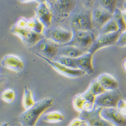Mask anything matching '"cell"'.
<instances>
[{"label": "cell", "mask_w": 126, "mask_h": 126, "mask_svg": "<svg viewBox=\"0 0 126 126\" xmlns=\"http://www.w3.org/2000/svg\"><path fill=\"white\" fill-rule=\"evenodd\" d=\"M124 8L125 10H126V1L124 3Z\"/></svg>", "instance_id": "obj_39"}, {"label": "cell", "mask_w": 126, "mask_h": 126, "mask_svg": "<svg viewBox=\"0 0 126 126\" xmlns=\"http://www.w3.org/2000/svg\"><path fill=\"white\" fill-rule=\"evenodd\" d=\"M122 94L119 89L107 90L97 95L94 107L97 108H117Z\"/></svg>", "instance_id": "obj_6"}, {"label": "cell", "mask_w": 126, "mask_h": 126, "mask_svg": "<svg viewBox=\"0 0 126 126\" xmlns=\"http://www.w3.org/2000/svg\"><path fill=\"white\" fill-rule=\"evenodd\" d=\"M88 89L96 96L105 91L96 79L92 80Z\"/></svg>", "instance_id": "obj_27"}, {"label": "cell", "mask_w": 126, "mask_h": 126, "mask_svg": "<svg viewBox=\"0 0 126 126\" xmlns=\"http://www.w3.org/2000/svg\"><path fill=\"white\" fill-rule=\"evenodd\" d=\"M18 1L20 2L23 3L30 2L31 1H36V2H38V3H41L47 2V0H18Z\"/></svg>", "instance_id": "obj_35"}, {"label": "cell", "mask_w": 126, "mask_h": 126, "mask_svg": "<svg viewBox=\"0 0 126 126\" xmlns=\"http://www.w3.org/2000/svg\"><path fill=\"white\" fill-rule=\"evenodd\" d=\"M69 126H87L86 122L80 118L73 120Z\"/></svg>", "instance_id": "obj_32"}, {"label": "cell", "mask_w": 126, "mask_h": 126, "mask_svg": "<svg viewBox=\"0 0 126 126\" xmlns=\"http://www.w3.org/2000/svg\"><path fill=\"white\" fill-rule=\"evenodd\" d=\"M35 103L33 100L31 91L26 86L24 88V92L22 100V105L25 110L32 107Z\"/></svg>", "instance_id": "obj_24"}, {"label": "cell", "mask_w": 126, "mask_h": 126, "mask_svg": "<svg viewBox=\"0 0 126 126\" xmlns=\"http://www.w3.org/2000/svg\"><path fill=\"white\" fill-rule=\"evenodd\" d=\"M121 33L119 31H117L114 32L99 34L88 51L94 55L96 51L101 48L115 45Z\"/></svg>", "instance_id": "obj_7"}, {"label": "cell", "mask_w": 126, "mask_h": 126, "mask_svg": "<svg viewBox=\"0 0 126 126\" xmlns=\"http://www.w3.org/2000/svg\"><path fill=\"white\" fill-rule=\"evenodd\" d=\"M81 1L84 7L90 10L94 7L96 0H81Z\"/></svg>", "instance_id": "obj_33"}, {"label": "cell", "mask_w": 126, "mask_h": 126, "mask_svg": "<svg viewBox=\"0 0 126 126\" xmlns=\"http://www.w3.org/2000/svg\"><path fill=\"white\" fill-rule=\"evenodd\" d=\"M90 10H85L73 15L71 19L72 30H91L93 29Z\"/></svg>", "instance_id": "obj_5"}, {"label": "cell", "mask_w": 126, "mask_h": 126, "mask_svg": "<svg viewBox=\"0 0 126 126\" xmlns=\"http://www.w3.org/2000/svg\"><path fill=\"white\" fill-rule=\"evenodd\" d=\"M122 15H123V18L124 19L125 21V22L126 23V10H125L124 11H122Z\"/></svg>", "instance_id": "obj_37"}, {"label": "cell", "mask_w": 126, "mask_h": 126, "mask_svg": "<svg viewBox=\"0 0 126 126\" xmlns=\"http://www.w3.org/2000/svg\"><path fill=\"white\" fill-rule=\"evenodd\" d=\"M102 108H94L90 111L82 110L80 111L79 117L80 119L85 121L87 126H112L111 124L105 120L100 115Z\"/></svg>", "instance_id": "obj_9"}, {"label": "cell", "mask_w": 126, "mask_h": 126, "mask_svg": "<svg viewBox=\"0 0 126 126\" xmlns=\"http://www.w3.org/2000/svg\"><path fill=\"white\" fill-rule=\"evenodd\" d=\"M72 36V31H69L61 28H55L50 30L47 34L46 38L52 40L58 45H64L69 43Z\"/></svg>", "instance_id": "obj_12"}, {"label": "cell", "mask_w": 126, "mask_h": 126, "mask_svg": "<svg viewBox=\"0 0 126 126\" xmlns=\"http://www.w3.org/2000/svg\"><path fill=\"white\" fill-rule=\"evenodd\" d=\"M113 19L116 22L119 31L121 33L123 32L126 30V23L122 15V11L119 8H116L114 12L112 14Z\"/></svg>", "instance_id": "obj_21"}, {"label": "cell", "mask_w": 126, "mask_h": 126, "mask_svg": "<svg viewBox=\"0 0 126 126\" xmlns=\"http://www.w3.org/2000/svg\"><path fill=\"white\" fill-rule=\"evenodd\" d=\"M85 99L83 96L82 94H79L76 95L73 99V106L74 108L78 111H81L83 110V106Z\"/></svg>", "instance_id": "obj_28"}, {"label": "cell", "mask_w": 126, "mask_h": 126, "mask_svg": "<svg viewBox=\"0 0 126 126\" xmlns=\"http://www.w3.org/2000/svg\"><path fill=\"white\" fill-rule=\"evenodd\" d=\"M52 60L56 61L60 63V64L69 68L76 69H78L76 58H73L66 56L57 55Z\"/></svg>", "instance_id": "obj_20"}, {"label": "cell", "mask_w": 126, "mask_h": 126, "mask_svg": "<svg viewBox=\"0 0 126 126\" xmlns=\"http://www.w3.org/2000/svg\"><path fill=\"white\" fill-rule=\"evenodd\" d=\"M98 31L99 34H101L116 32L119 31V29L116 22L112 18Z\"/></svg>", "instance_id": "obj_22"}, {"label": "cell", "mask_w": 126, "mask_h": 126, "mask_svg": "<svg viewBox=\"0 0 126 126\" xmlns=\"http://www.w3.org/2000/svg\"><path fill=\"white\" fill-rule=\"evenodd\" d=\"M93 28L98 30L112 17V14L100 7L94 9L91 13Z\"/></svg>", "instance_id": "obj_14"}, {"label": "cell", "mask_w": 126, "mask_h": 126, "mask_svg": "<svg viewBox=\"0 0 126 126\" xmlns=\"http://www.w3.org/2000/svg\"><path fill=\"white\" fill-rule=\"evenodd\" d=\"M100 115L112 126H126V119L120 113L117 108H102Z\"/></svg>", "instance_id": "obj_10"}, {"label": "cell", "mask_w": 126, "mask_h": 126, "mask_svg": "<svg viewBox=\"0 0 126 126\" xmlns=\"http://www.w3.org/2000/svg\"><path fill=\"white\" fill-rule=\"evenodd\" d=\"M15 24L20 27L28 28L40 34L43 33L45 27L36 17L29 19L21 17L16 21Z\"/></svg>", "instance_id": "obj_16"}, {"label": "cell", "mask_w": 126, "mask_h": 126, "mask_svg": "<svg viewBox=\"0 0 126 126\" xmlns=\"http://www.w3.org/2000/svg\"><path fill=\"white\" fill-rule=\"evenodd\" d=\"M53 102V99L47 98L36 102L21 114L18 118L19 122L23 126H35L41 114L52 106Z\"/></svg>", "instance_id": "obj_1"}, {"label": "cell", "mask_w": 126, "mask_h": 126, "mask_svg": "<svg viewBox=\"0 0 126 126\" xmlns=\"http://www.w3.org/2000/svg\"><path fill=\"white\" fill-rule=\"evenodd\" d=\"M86 51L71 45H59L58 55L77 58Z\"/></svg>", "instance_id": "obj_18"}, {"label": "cell", "mask_w": 126, "mask_h": 126, "mask_svg": "<svg viewBox=\"0 0 126 126\" xmlns=\"http://www.w3.org/2000/svg\"><path fill=\"white\" fill-rule=\"evenodd\" d=\"M125 102H126V101H125Z\"/></svg>", "instance_id": "obj_40"}, {"label": "cell", "mask_w": 126, "mask_h": 126, "mask_svg": "<svg viewBox=\"0 0 126 126\" xmlns=\"http://www.w3.org/2000/svg\"><path fill=\"white\" fill-rule=\"evenodd\" d=\"M95 107H94V103H92L90 101L85 100L83 104V110H85L86 111H90L93 110Z\"/></svg>", "instance_id": "obj_34"}, {"label": "cell", "mask_w": 126, "mask_h": 126, "mask_svg": "<svg viewBox=\"0 0 126 126\" xmlns=\"http://www.w3.org/2000/svg\"><path fill=\"white\" fill-rule=\"evenodd\" d=\"M47 2L39 3L35 8V17L46 28H49L51 25L52 13L50 8L47 5Z\"/></svg>", "instance_id": "obj_13"}, {"label": "cell", "mask_w": 126, "mask_h": 126, "mask_svg": "<svg viewBox=\"0 0 126 126\" xmlns=\"http://www.w3.org/2000/svg\"><path fill=\"white\" fill-rule=\"evenodd\" d=\"M36 56L47 62L48 64L59 74L71 78H75L82 77L86 74V73L80 69H72L63 65L60 63L48 59L40 54L37 53Z\"/></svg>", "instance_id": "obj_8"}, {"label": "cell", "mask_w": 126, "mask_h": 126, "mask_svg": "<svg viewBox=\"0 0 126 126\" xmlns=\"http://www.w3.org/2000/svg\"><path fill=\"white\" fill-rule=\"evenodd\" d=\"M96 79L105 91L118 88L119 83L118 81L109 74L103 73L100 75Z\"/></svg>", "instance_id": "obj_19"}, {"label": "cell", "mask_w": 126, "mask_h": 126, "mask_svg": "<svg viewBox=\"0 0 126 126\" xmlns=\"http://www.w3.org/2000/svg\"><path fill=\"white\" fill-rule=\"evenodd\" d=\"M117 109L123 116L126 119V103L121 99L117 106Z\"/></svg>", "instance_id": "obj_30"}, {"label": "cell", "mask_w": 126, "mask_h": 126, "mask_svg": "<svg viewBox=\"0 0 126 126\" xmlns=\"http://www.w3.org/2000/svg\"><path fill=\"white\" fill-rule=\"evenodd\" d=\"M56 1H57V0H47V2L50 4H51V3H54V2H56Z\"/></svg>", "instance_id": "obj_38"}, {"label": "cell", "mask_w": 126, "mask_h": 126, "mask_svg": "<svg viewBox=\"0 0 126 126\" xmlns=\"http://www.w3.org/2000/svg\"><path fill=\"white\" fill-rule=\"evenodd\" d=\"M1 98L6 103H12L15 98V92L11 89H6L1 93Z\"/></svg>", "instance_id": "obj_26"}, {"label": "cell", "mask_w": 126, "mask_h": 126, "mask_svg": "<svg viewBox=\"0 0 126 126\" xmlns=\"http://www.w3.org/2000/svg\"><path fill=\"white\" fill-rule=\"evenodd\" d=\"M82 94L86 100L90 101L93 103H94V102H95V98L96 96L94 95L93 93H92L88 89H87L85 93H84L83 94Z\"/></svg>", "instance_id": "obj_31"}, {"label": "cell", "mask_w": 126, "mask_h": 126, "mask_svg": "<svg viewBox=\"0 0 126 126\" xmlns=\"http://www.w3.org/2000/svg\"><path fill=\"white\" fill-rule=\"evenodd\" d=\"M35 46L40 52L39 54L48 59L52 60L58 55L59 45L47 38L41 39Z\"/></svg>", "instance_id": "obj_11"}, {"label": "cell", "mask_w": 126, "mask_h": 126, "mask_svg": "<svg viewBox=\"0 0 126 126\" xmlns=\"http://www.w3.org/2000/svg\"><path fill=\"white\" fill-rule=\"evenodd\" d=\"M11 32L18 36L24 45L28 47L35 46L44 37L43 34L38 33L28 28L14 24L10 30Z\"/></svg>", "instance_id": "obj_3"}, {"label": "cell", "mask_w": 126, "mask_h": 126, "mask_svg": "<svg viewBox=\"0 0 126 126\" xmlns=\"http://www.w3.org/2000/svg\"><path fill=\"white\" fill-rule=\"evenodd\" d=\"M76 2L77 0H57L50 4L52 15L59 21L65 20L75 8Z\"/></svg>", "instance_id": "obj_4"}, {"label": "cell", "mask_w": 126, "mask_h": 126, "mask_svg": "<svg viewBox=\"0 0 126 126\" xmlns=\"http://www.w3.org/2000/svg\"><path fill=\"white\" fill-rule=\"evenodd\" d=\"M93 54L87 51L84 54L76 58L78 69L84 71L87 74H92L94 73V68L92 64Z\"/></svg>", "instance_id": "obj_17"}, {"label": "cell", "mask_w": 126, "mask_h": 126, "mask_svg": "<svg viewBox=\"0 0 126 126\" xmlns=\"http://www.w3.org/2000/svg\"><path fill=\"white\" fill-rule=\"evenodd\" d=\"M117 46L121 47H126V30L121 33L117 41L115 44Z\"/></svg>", "instance_id": "obj_29"}, {"label": "cell", "mask_w": 126, "mask_h": 126, "mask_svg": "<svg viewBox=\"0 0 126 126\" xmlns=\"http://www.w3.org/2000/svg\"><path fill=\"white\" fill-rule=\"evenodd\" d=\"M64 116L61 113L58 111L50 112L43 117L45 122L49 123H57L62 122L64 120Z\"/></svg>", "instance_id": "obj_23"}, {"label": "cell", "mask_w": 126, "mask_h": 126, "mask_svg": "<svg viewBox=\"0 0 126 126\" xmlns=\"http://www.w3.org/2000/svg\"><path fill=\"white\" fill-rule=\"evenodd\" d=\"M118 1L119 0H98V2L100 7L112 14L117 8Z\"/></svg>", "instance_id": "obj_25"}, {"label": "cell", "mask_w": 126, "mask_h": 126, "mask_svg": "<svg viewBox=\"0 0 126 126\" xmlns=\"http://www.w3.org/2000/svg\"><path fill=\"white\" fill-rule=\"evenodd\" d=\"M3 67L15 72H19L24 68V64L19 57L14 55H8L4 56L1 60Z\"/></svg>", "instance_id": "obj_15"}, {"label": "cell", "mask_w": 126, "mask_h": 126, "mask_svg": "<svg viewBox=\"0 0 126 126\" xmlns=\"http://www.w3.org/2000/svg\"><path fill=\"white\" fill-rule=\"evenodd\" d=\"M122 68L124 70V71L126 73V58L124 60V61L122 62Z\"/></svg>", "instance_id": "obj_36"}, {"label": "cell", "mask_w": 126, "mask_h": 126, "mask_svg": "<svg viewBox=\"0 0 126 126\" xmlns=\"http://www.w3.org/2000/svg\"><path fill=\"white\" fill-rule=\"evenodd\" d=\"M72 31L73 32L72 39L68 43L64 45L75 46L87 51L97 37L93 29Z\"/></svg>", "instance_id": "obj_2"}]
</instances>
